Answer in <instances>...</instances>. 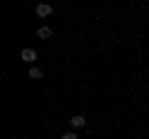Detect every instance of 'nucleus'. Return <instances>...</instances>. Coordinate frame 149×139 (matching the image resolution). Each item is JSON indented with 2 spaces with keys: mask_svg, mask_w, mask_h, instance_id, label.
<instances>
[{
  "mask_svg": "<svg viewBox=\"0 0 149 139\" xmlns=\"http://www.w3.org/2000/svg\"><path fill=\"white\" fill-rule=\"evenodd\" d=\"M85 124H87V119L82 117V114H74V117L70 119V127H72V129H82Z\"/></svg>",
  "mask_w": 149,
  "mask_h": 139,
  "instance_id": "3",
  "label": "nucleus"
},
{
  "mask_svg": "<svg viewBox=\"0 0 149 139\" xmlns=\"http://www.w3.org/2000/svg\"><path fill=\"white\" fill-rule=\"evenodd\" d=\"M35 15H37V17H50V15H52V5H47V3H40V5L35 8Z\"/></svg>",
  "mask_w": 149,
  "mask_h": 139,
  "instance_id": "1",
  "label": "nucleus"
},
{
  "mask_svg": "<svg viewBox=\"0 0 149 139\" xmlns=\"http://www.w3.org/2000/svg\"><path fill=\"white\" fill-rule=\"evenodd\" d=\"M20 60H25V62H35V60H37V52H35L32 47H25V50L20 52Z\"/></svg>",
  "mask_w": 149,
  "mask_h": 139,
  "instance_id": "2",
  "label": "nucleus"
},
{
  "mask_svg": "<svg viewBox=\"0 0 149 139\" xmlns=\"http://www.w3.org/2000/svg\"><path fill=\"white\" fill-rule=\"evenodd\" d=\"M27 75H30V80H40V77H42V70H40V67H35V65H32V67H30V72H27Z\"/></svg>",
  "mask_w": 149,
  "mask_h": 139,
  "instance_id": "5",
  "label": "nucleus"
},
{
  "mask_svg": "<svg viewBox=\"0 0 149 139\" xmlns=\"http://www.w3.org/2000/svg\"><path fill=\"white\" fill-rule=\"evenodd\" d=\"M60 139H77V134H74V132H65Z\"/></svg>",
  "mask_w": 149,
  "mask_h": 139,
  "instance_id": "6",
  "label": "nucleus"
},
{
  "mask_svg": "<svg viewBox=\"0 0 149 139\" xmlns=\"http://www.w3.org/2000/svg\"><path fill=\"white\" fill-rule=\"evenodd\" d=\"M37 38H40V40H47V38H52V30H50L47 25H42L40 30H37Z\"/></svg>",
  "mask_w": 149,
  "mask_h": 139,
  "instance_id": "4",
  "label": "nucleus"
}]
</instances>
